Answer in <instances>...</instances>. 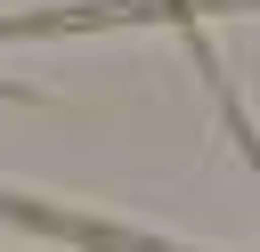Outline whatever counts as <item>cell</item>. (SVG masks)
<instances>
[{
  "mask_svg": "<svg viewBox=\"0 0 260 252\" xmlns=\"http://www.w3.org/2000/svg\"><path fill=\"white\" fill-rule=\"evenodd\" d=\"M0 219L41 228V236H57V244H73V252H187V244H171V236H146V228H122V219H98V211L24 195V187H0Z\"/></svg>",
  "mask_w": 260,
  "mask_h": 252,
  "instance_id": "1",
  "label": "cell"
},
{
  "mask_svg": "<svg viewBox=\"0 0 260 252\" xmlns=\"http://www.w3.org/2000/svg\"><path fill=\"white\" fill-rule=\"evenodd\" d=\"M211 8H252V0H89V8H24V16H0V41L81 33V24H179V33H195V16H211Z\"/></svg>",
  "mask_w": 260,
  "mask_h": 252,
  "instance_id": "2",
  "label": "cell"
}]
</instances>
